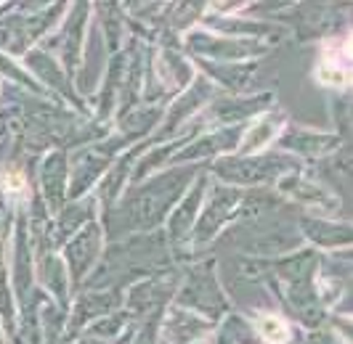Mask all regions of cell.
<instances>
[{"mask_svg":"<svg viewBox=\"0 0 353 344\" xmlns=\"http://www.w3.org/2000/svg\"><path fill=\"white\" fill-rule=\"evenodd\" d=\"M258 328H261V336H263L268 344H284L290 339V328L284 323L282 318H276V315H261L258 318Z\"/></svg>","mask_w":353,"mask_h":344,"instance_id":"obj_1","label":"cell"},{"mask_svg":"<svg viewBox=\"0 0 353 344\" xmlns=\"http://www.w3.org/2000/svg\"><path fill=\"white\" fill-rule=\"evenodd\" d=\"M316 77H319V83H321V85H332V87L345 85V72L337 67L335 61H330V58H327V61L319 67Z\"/></svg>","mask_w":353,"mask_h":344,"instance_id":"obj_2","label":"cell"},{"mask_svg":"<svg viewBox=\"0 0 353 344\" xmlns=\"http://www.w3.org/2000/svg\"><path fill=\"white\" fill-rule=\"evenodd\" d=\"M345 51H348V56L353 58V34L348 37V43H345Z\"/></svg>","mask_w":353,"mask_h":344,"instance_id":"obj_4","label":"cell"},{"mask_svg":"<svg viewBox=\"0 0 353 344\" xmlns=\"http://www.w3.org/2000/svg\"><path fill=\"white\" fill-rule=\"evenodd\" d=\"M8 180H11V183H8V189H21V180H19L17 175H11Z\"/></svg>","mask_w":353,"mask_h":344,"instance_id":"obj_3","label":"cell"}]
</instances>
